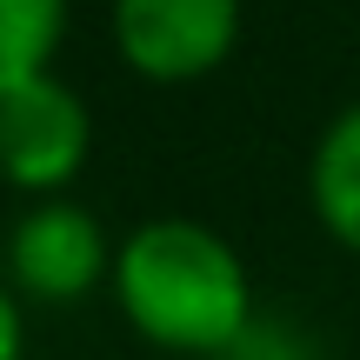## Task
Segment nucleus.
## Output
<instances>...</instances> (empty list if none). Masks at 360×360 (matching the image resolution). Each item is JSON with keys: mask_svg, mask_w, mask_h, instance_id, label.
<instances>
[{"mask_svg": "<svg viewBox=\"0 0 360 360\" xmlns=\"http://www.w3.org/2000/svg\"><path fill=\"white\" fill-rule=\"evenodd\" d=\"M114 307L147 347L214 360L254 334V274L220 227L187 214L141 220L114 247Z\"/></svg>", "mask_w": 360, "mask_h": 360, "instance_id": "nucleus-1", "label": "nucleus"}, {"mask_svg": "<svg viewBox=\"0 0 360 360\" xmlns=\"http://www.w3.org/2000/svg\"><path fill=\"white\" fill-rule=\"evenodd\" d=\"M247 7L240 0H107V34L127 74L154 87H187L233 60Z\"/></svg>", "mask_w": 360, "mask_h": 360, "instance_id": "nucleus-2", "label": "nucleus"}, {"mask_svg": "<svg viewBox=\"0 0 360 360\" xmlns=\"http://www.w3.org/2000/svg\"><path fill=\"white\" fill-rule=\"evenodd\" d=\"M114 247L120 240H107L94 207L67 200V193L27 200L20 220L7 227V274L0 281L34 307H74L94 287L114 281Z\"/></svg>", "mask_w": 360, "mask_h": 360, "instance_id": "nucleus-3", "label": "nucleus"}, {"mask_svg": "<svg viewBox=\"0 0 360 360\" xmlns=\"http://www.w3.org/2000/svg\"><path fill=\"white\" fill-rule=\"evenodd\" d=\"M94 154V107L60 74L0 94V187L27 200H53L80 180Z\"/></svg>", "mask_w": 360, "mask_h": 360, "instance_id": "nucleus-4", "label": "nucleus"}, {"mask_svg": "<svg viewBox=\"0 0 360 360\" xmlns=\"http://www.w3.org/2000/svg\"><path fill=\"white\" fill-rule=\"evenodd\" d=\"M307 207L340 254L360 260V101H347L321 127L307 154Z\"/></svg>", "mask_w": 360, "mask_h": 360, "instance_id": "nucleus-5", "label": "nucleus"}, {"mask_svg": "<svg viewBox=\"0 0 360 360\" xmlns=\"http://www.w3.org/2000/svg\"><path fill=\"white\" fill-rule=\"evenodd\" d=\"M74 0H0V94L53 74Z\"/></svg>", "mask_w": 360, "mask_h": 360, "instance_id": "nucleus-6", "label": "nucleus"}, {"mask_svg": "<svg viewBox=\"0 0 360 360\" xmlns=\"http://www.w3.org/2000/svg\"><path fill=\"white\" fill-rule=\"evenodd\" d=\"M27 354V300L0 281V360H20Z\"/></svg>", "mask_w": 360, "mask_h": 360, "instance_id": "nucleus-7", "label": "nucleus"}]
</instances>
